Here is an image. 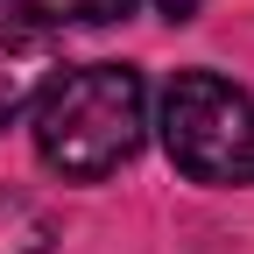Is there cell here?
<instances>
[{"instance_id": "cell-3", "label": "cell", "mask_w": 254, "mask_h": 254, "mask_svg": "<svg viewBox=\"0 0 254 254\" xmlns=\"http://www.w3.org/2000/svg\"><path fill=\"white\" fill-rule=\"evenodd\" d=\"M50 71H57V57L36 28H0V127L50 85Z\"/></svg>"}, {"instance_id": "cell-4", "label": "cell", "mask_w": 254, "mask_h": 254, "mask_svg": "<svg viewBox=\"0 0 254 254\" xmlns=\"http://www.w3.org/2000/svg\"><path fill=\"white\" fill-rule=\"evenodd\" d=\"M0 14L21 28H99L127 14V0H0Z\"/></svg>"}, {"instance_id": "cell-5", "label": "cell", "mask_w": 254, "mask_h": 254, "mask_svg": "<svg viewBox=\"0 0 254 254\" xmlns=\"http://www.w3.org/2000/svg\"><path fill=\"white\" fill-rule=\"evenodd\" d=\"M50 240H57V219L36 198L0 184V254H50Z\"/></svg>"}, {"instance_id": "cell-6", "label": "cell", "mask_w": 254, "mask_h": 254, "mask_svg": "<svg viewBox=\"0 0 254 254\" xmlns=\"http://www.w3.org/2000/svg\"><path fill=\"white\" fill-rule=\"evenodd\" d=\"M155 7H163L170 21H184V14H198V0H155Z\"/></svg>"}, {"instance_id": "cell-1", "label": "cell", "mask_w": 254, "mask_h": 254, "mask_svg": "<svg viewBox=\"0 0 254 254\" xmlns=\"http://www.w3.org/2000/svg\"><path fill=\"white\" fill-rule=\"evenodd\" d=\"M148 141V85L127 64H85L36 92V155L57 177H113Z\"/></svg>"}, {"instance_id": "cell-2", "label": "cell", "mask_w": 254, "mask_h": 254, "mask_svg": "<svg viewBox=\"0 0 254 254\" xmlns=\"http://www.w3.org/2000/svg\"><path fill=\"white\" fill-rule=\"evenodd\" d=\"M163 148L198 184H254V92L219 71H177L163 92Z\"/></svg>"}]
</instances>
